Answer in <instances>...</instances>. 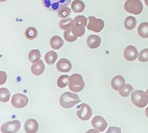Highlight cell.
<instances>
[{
    "label": "cell",
    "instance_id": "6da1fadb",
    "mask_svg": "<svg viewBox=\"0 0 148 133\" xmlns=\"http://www.w3.org/2000/svg\"><path fill=\"white\" fill-rule=\"evenodd\" d=\"M79 102H80V99L76 93H72L70 92L64 93L61 95L60 100H59L60 105L65 108H72Z\"/></svg>",
    "mask_w": 148,
    "mask_h": 133
},
{
    "label": "cell",
    "instance_id": "7a4b0ae2",
    "mask_svg": "<svg viewBox=\"0 0 148 133\" xmlns=\"http://www.w3.org/2000/svg\"><path fill=\"white\" fill-rule=\"evenodd\" d=\"M87 18L83 15H77L74 19V25L72 31L77 37H82L85 33V26H87Z\"/></svg>",
    "mask_w": 148,
    "mask_h": 133
},
{
    "label": "cell",
    "instance_id": "3957f363",
    "mask_svg": "<svg viewBox=\"0 0 148 133\" xmlns=\"http://www.w3.org/2000/svg\"><path fill=\"white\" fill-rule=\"evenodd\" d=\"M85 88V82L79 74H73L69 77V88L74 93H79Z\"/></svg>",
    "mask_w": 148,
    "mask_h": 133
},
{
    "label": "cell",
    "instance_id": "277c9868",
    "mask_svg": "<svg viewBox=\"0 0 148 133\" xmlns=\"http://www.w3.org/2000/svg\"><path fill=\"white\" fill-rule=\"evenodd\" d=\"M42 2L47 10L51 12H58L69 5L71 0H42Z\"/></svg>",
    "mask_w": 148,
    "mask_h": 133
},
{
    "label": "cell",
    "instance_id": "5b68a950",
    "mask_svg": "<svg viewBox=\"0 0 148 133\" xmlns=\"http://www.w3.org/2000/svg\"><path fill=\"white\" fill-rule=\"evenodd\" d=\"M132 101L136 106L144 108L148 104V95L143 90H135L132 93Z\"/></svg>",
    "mask_w": 148,
    "mask_h": 133
},
{
    "label": "cell",
    "instance_id": "8992f818",
    "mask_svg": "<svg viewBox=\"0 0 148 133\" xmlns=\"http://www.w3.org/2000/svg\"><path fill=\"white\" fill-rule=\"evenodd\" d=\"M124 9L129 13L140 14L143 10V4L140 0H127L124 4Z\"/></svg>",
    "mask_w": 148,
    "mask_h": 133
},
{
    "label": "cell",
    "instance_id": "52a82bcc",
    "mask_svg": "<svg viewBox=\"0 0 148 133\" xmlns=\"http://www.w3.org/2000/svg\"><path fill=\"white\" fill-rule=\"evenodd\" d=\"M88 23L87 25V28L89 30L95 32V33H99L103 29L105 23L104 21L101 19L96 18L94 16H89L88 17Z\"/></svg>",
    "mask_w": 148,
    "mask_h": 133
},
{
    "label": "cell",
    "instance_id": "ba28073f",
    "mask_svg": "<svg viewBox=\"0 0 148 133\" xmlns=\"http://www.w3.org/2000/svg\"><path fill=\"white\" fill-rule=\"evenodd\" d=\"M92 108L88 104L83 103V104H81V105L78 107L77 115L78 118L80 119L81 120H83V121L88 120L92 117Z\"/></svg>",
    "mask_w": 148,
    "mask_h": 133
},
{
    "label": "cell",
    "instance_id": "9c48e42d",
    "mask_svg": "<svg viewBox=\"0 0 148 133\" xmlns=\"http://www.w3.org/2000/svg\"><path fill=\"white\" fill-rule=\"evenodd\" d=\"M11 104L15 108H22L27 105V104H28V98L24 94H14L12 97Z\"/></svg>",
    "mask_w": 148,
    "mask_h": 133
},
{
    "label": "cell",
    "instance_id": "30bf717a",
    "mask_svg": "<svg viewBox=\"0 0 148 133\" xmlns=\"http://www.w3.org/2000/svg\"><path fill=\"white\" fill-rule=\"evenodd\" d=\"M20 128V121L19 120L6 122L1 126V132L3 133H14L17 132Z\"/></svg>",
    "mask_w": 148,
    "mask_h": 133
},
{
    "label": "cell",
    "instance_id": "8fae6325",
    "mask_svg": "<svg viewBox=\"0 0 148 133\" xmlns=\"http://www.w3.org/2000/svg\"><path fill=\"white\" fill-rule=\"evenodd\" d=\"M92 125L95 129L99 132H103L108 126V123L103 117L101 116H96L92 120Z\"/></svg>",
    "mask_w": 148,
    "mask_h": 133
},
{
    "label": "cell",
    "instance_id": "7c38bea8",
    "mask_svg": "<svg viewBox=\"0 0 148 133\" xmlns=\"http://www.w3.org/2000/svg\"><path fill=\"white\" fill-rule=\"evenodd\" d=\"M124 57L128 61H134L137 59L139 56V52L137 48L134 46H128L126 47L124 51Z\"/></svg>",
    "mask_w": 148,
    "mask_h": 133
},
{
    "label": "cell",
    "instance_id": "4fadbf2b",
    "mask_svg": "<svg viewBox=\"0 0 148 133\" xmlns=\"http://www.w3.org/2000/svg\"><path fill=\"white\" fill-rule=\"evenodd\" d=\"M56 69L60 72H69L72 69V63L67 59H60L56 63Z\"/></svg>",
    "mask_w": 148,
    "mask_h": 133
},
{
    "label": "cell",
    "instance_id": "5bb4252c",
    "mask_svg": "<svg viewBox=\"0 0 148 133\" xmlns=\"http://www.w3.org/2000/svg\"><path fill=\"white\" fill-rule=\"evenodd\" d=\"M38 122L35 119H29L25 121V130L27 133H35L38 130Z\"/></svg>",
    "mask_w": 148,
    "mask_h": 133
},
{
    "label": "cell",
    "instance_id": "9a60e30c",
    "mask_svg": "<svg viewBox=\"0 0 148 133\" xmlns=\"http://www.w3.org/2000/svg\"><path fill=\"white\" fill-rule=\"evenodd\" d=\"M101 43V37L97 35H90L87 38V44L90 49H96L99 47Z\"/></svg>",
    "mask_w": 148,
    "mask_h": 133
},
{
    "label": "cell",
    "instance_id": "2e32d148",
    "mask_svg": "<svg viewBox=\"0 0 148 133\" xmlns=\"http://www.w3.org/2000/svg\"><path fill=\"white\" fill-rule=\"evenodd\" d=\"M45 70V65L42 60H39L38 62L34 63L31 66L32 73L36 76H39L41 75Z\"/></svg>",
    "mask_w": 148,
    "mask_h": 133
},
{
    "label": "cell",
    "instance_id": "e0dca14e",
    "mask_svg": "<svg viewBox=\"0 0 148 133\" xmlns=\"http://www.w3.org/2000/svg\"><path fill=\"white\" fill-rule=\"evenodd\" d=\"M124 84H125V80L121 75H117V76L114 77L111 80V86H112L113 89L115 90L119 91L120 88Z\"/></svg>",
    "mask_w": 148,
    "mask_h": 133
},
{
    "label": "cell",
    "instance_id": "ac0fdd59",
    "mask_svg": "<svg viewBox=\"0 0 148 133\" xmlns=\"http://www.w3.org/2000/svg\"><path fill=\"white\" fill-rule=\"evenodd\" d=\"M50 45L52 49L54 50H58L63 46L64 40L60 36H54L51 38Z\"/></svg>",
    "mask_w": 148,
    "mask_h": 133
},
{
    "label": "cell",
    "instance_id": "d6986e66",
    "mask_svg": "<svg viewBox=\"0 0 148 133\" xmlns=\"http://www.w3.org/2000/svg\"><path fill=\"white\" fill-rule=\"evenodd\" d=\"M71 8L75 13L82 12L85 8V4L82 0H75L71 4Z\"/></svg>",
    "mask_w": 148,
    "mask_h": 133
},
{
    "label": "cell",
    "instance_id": "ffe728a7",
    "mask_svg": "<svg viewBox=\"0 0 148 133\" xmlns=\"http://www.w3.org/2000/svg\"><path fill=\"white\" fill-rule=\"evenodd\" d=\"M58 58V55L54 51H50L45 55V61L48 64H53Z\"/></svg>",
    "mask_w": 148,
    "mask_h": 133
},
{
    "label": "cell",
    "instance_id": "44dd1931",
    "mask_svg": "<svg viewBox=\"0 0 148 133\" xmlns=\"http://www.w3.org/2000/svg\"><path fill=\"white\" fill-rule=\"evenodd\" d=\"M40 51L38 49H33L30 51L28 54L29 61L33 64L36 63L40 60Z\"/></svg>",
    "mask_w": 148,
    "mask_h": 133
},
{
    "label": "cell",
    "instance_id": "7402d4cb",
    "mask_svg": "<svg viewBox=\"0 0 148 133\" xmlns=\"http://www.w3.org/2000/svg\"><path fill=\"white\" fill-rule=\"evenodd\" d=\"M137 25V20L133 16H129L125 19L124 21V27L127 30H133Z\"/></svg>",
    "mask_w": 148,
    "mask_h": 133
},
{
    "label": "cell",
    "instance_id": "603a6c76",
    "mask_svg": "<svg viewBox=\"0 0 148 133\" xmlns=\"http://www.w3.org/2000/svg\"><path fill=\"white\" fill-rule=\"evenodd\" d=\"M134 90L132 85L130 84H124L119 90V94L123 97H128Z\"/></svg>",
    "mask_w": 148,
    "mask_h": 133
},
{
    "label": "cell",
    "instance_id": "cb8c5ba5",
    "mask_svg": "<svg viewBox=\"0 0 148 133\" xmlns=\"http://www.w3.org/2000/svg\"><path fill=\"white\" fill-rule=\"evenodd\" d=\"M137 32L142 38H148V23L147 22L142 23L139 25Z\"/></svg>",
    "mask_w": 148,
    "mask_h": 133
},
{
    "label": "cell",
    "instance_id": "d4e9b609",
    "mask_svg": "<svg viewBox=\"0 0 148 133\" xmlns=\"http://www.w3.org/2000/svg\"><path fill=\"white\" fill-rule=\"evenodd\" d=\"M74 25V20L72 18H65L63 20H60L59 22V27L62 30H67V29L71 28Z\"/></svg>",
    "mask_w": 148,
    "mask_h": 133
},
{
    "label": "cell",
    "instance_id": "484cf974",
    "mask_svg": "<svg viewBox=\"0 0 148 133\" xmlns=\"http://www.w3.org/2000/svg\"><path fill=\"white\" fill-rule=\"evenodd\" d=\"M25 36L29 40H33L38 36V30L34 27H29L25 31Z\"/></svg>",
    "mask_w": 148,
    "mask_h": 133
},
{
    "label": "cell",
    "instance_id": "4316f807",
    "mask_svg": "<svg viewBox=\"0 0 148 133\" xmlns=\"http://www.w3.org/2000/svg\"><path fill=\"white\" fill-rule=\"evenodd\" d=\"M69 77H70L67 75H61V76L58 78L57 80V85L59 86V88H65L66 85H69Z\"/></svg>",
    "mask_w": 148,
    "mask_h": 133
},
{
    "label": "cell",
    "instance_id": "83f0119b",
    "mask_svg": "<svg viewBox=\"0 0 148 133\" xmlns=\"http://www.w3.org/2000/svg\"><path fill=\"white\" fill-rule=\"evenodd\" d=\"M10 92L5 88H0V101L1 102H7L10 98Z\"/></svg>",
    "mask_w": 148,
    "mask_h": 133
},
{
    "label": "cell",
    "instance_id": "f1b7e54d",
    "mask_svg": "<svg viewBox=\"0 0 148 133\" xmlns=\"http://www.w3.org/2000/svg\"><path fill=\"white\" fill-rule=\"evenodd\" d=\"M64 38L65 40L68 42H73L77 40V36L73 34L72 31V28L67 29L64 33Z\"/></svg>",
    "mask_w": 148,
    "mask_h": 133
},
{
    "label": "cell",
    "instance_id": "f546056e",
    "mask_svg": "<svg viewBox=\"0 0 148 133\" xmlns=\"http://www.w3.org/2000/svg\"><path fill=\"white\" fill-rule=\"evenodd\" d=\"M71 14V10L69 7H64L58 11V16L60 18H67Z\"/></svg>",
    "mask_w": 148,
    "mask_h": 133
},
{
    "label": "cell",
    "instance_id": "4dcf8cb0",
    "mask_svg": "<svg viewBox=\"0 0 148 133\" xmlns=\"http://www.w3.org/2000/svg\"><path fill=\"white\" fill-rule=\"evenodd\" d=\"M139 61L142 62H146L148 61V49H145L140 52Z\"/></svg>",
    "mask_w": 148,
    "mask_h": 133
},
{
    "label": "cell",
    "instance_id": "1f68e13d",
    "mask_svg": "<svg viewBox=\"0 0 148 133\" xmlns=\"http://www.w3.org/2000/svg\"><path fill=\"white\" fill-rule=\"evenodd\" d=\"M0 74H1V77H0V80H1L0 85H3L5 82L6 80H7V74L4 72H3V71H1Z\"/></svg>",
    "mask_w": 148,
    "mask_h": 133
},
{
    "label": "cell",
    "instance_id": "d6a6232c",
    "mask_svg": "<svg viewBox=\"0 0 148 133\" xmlns=\"http://www.w3.org/2000/svg\"><path fill=\"white\" fill-rule=\"evenodd\" d=\"M145 114H146V116L148 117V106H147V108L145 109Z\"/></svg>",
    "mask_w": 148,
    "mask_h": 133
},
{
    "label": "cell",
    "instance_id": "836d02e7",
    "mask_svg": "<svg viewBox=\"0 0 148 133\" xmlns=\"http://www.w3.org/2000/svg\"><path fill=\"white\" fill-rule=\"evenodd\" d=\"M145 2L146 5L148 6V0H145Z\"/></svg>",
    "mask_w": 148,
    "mask_h": 133
},
{
    "label": "cell",
    "instance_id": "e575fe53",
    "mask_svg": "<svg viewBox=\"0 0 148 133\" xmlns=\"http://www.w3.org/2000/svg\"><path fill=\"white\" fill-rule=\"evenodd\" d=\"M7 1V0H0V1H1V2H3V1Z\"/></svg>",
    "mask_w": 148,
    "mask_h": 133
},
{
    "label": "cell",
    "instance_id": "d590c367",
    "mask_svg": "<svg viewBox=\"0 0 148 133\" xmlns=\"http://www.w3.org/2000/svg\"><path fill=\"white\" fill-rule=\"evenodd\" d=\"M146 93H147V95H148V89L147 90V91H146Z\"/></svg>",
    "mask_w": 148,
    "mask_h": 133
}]
</instances>
